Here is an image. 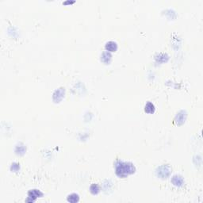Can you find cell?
<instances>
[{
  "label": "cell",
  "instance_id": "obj_7",
  "mask_svg": "<svg viewBox=\"0 0 203 203\" xmlns=\"http://www.w3.org/2000/svg\"><path fill=\"white\" fill-rule=\"evenodd\" d=\"M106 49L107 52H109V53H113V52H116L118 50V45L115 42H108L106 44Z\"/></svg>",
  "mask_w": 203,
  "mask_h": 203
},
{
  "label": "cell",
  "instance_id": "obj_6",
  "mask_svg": "<svg viewBox=\"0 0 203 203\" xmlns=\"http://www.w3.org/2000/svg\"><path fill=\"white\" fill-rule=\"evenodd\" d=\"M171 183L173 185L175 186H178V187H181L185 183L183 178L180 176V175H174L171 180Z\"/></svg>",
  "mask_w": 203,
  "mask_h": 203
},
{
  "label": "cell",
  "instance_id": "obj_4",
  "mask_svg": "<svg viewBox=\"0 0 203 203\" xmlns=\"http://www.w3.org/2000/svg\"><path fill=\"white\" fill-rule=\"evenodd\" d=\"M42 197H43V194L39 190L33 189V190H30L28 192V198L26 199V201H28V202H33L38 198H42Z\"/></svg>",
  "mask_w": 203,
  "mask_h": 203
},
{
  "label": "cell",
  "instance_id": "obj_11",
  "mask_svg": "<svg viewBox=\"0 0 203 203\" xmlns=\"http://www.w3.org/2000/svg\"><path fill=\"white\" fill-rule=\"evenodd\" d=\"M90 192L93 195H97L98 193L100 192V187L96 183H93L90 186Z\"/></svg>",
  "mask_w": 203,
  "mask_h": 203
},
{
  "label": "cell",
  "instance_id": "obj_3",
  "mask_svg": "<svg viewBox=\"0 0 203 203\" xmlns=\"http://www.w3.org/2000/svg\"><path fill=\"white\" fill-rule=\"evenodd\" d=\"M186 118H187V113L186 110L183 109V110H180L177 113L175 117V119H174V121L178 125H182L185 123Z\"/></svg>",
  "mask_w": 203,
  "mask_h": 203
},
{
  "label": "cell",
  "instance_id": "obj_9",
  "mask_svg": "<svg viewBox=\"0 0 203 203\" xmlns=\"http://www.w3.org/2000/svg\"><path fill=\"white\" fill-rule=\"evenodd\" d=\"M155 110V106L153 105L152 103H150V102L146 103V105L144 106V111H145V113H147V114H154Z\"/></svg>",
  "mask_w": 203,
  "mask_h": 203
},
{
  "label": "cell",
  "instance_id": "obj_13",
  "mask_svg": "<svg viewBox=\"0 0 203 203\" xmlns=\"http://www.w3.org/2000/svg\"><path fill=\"white\" fill-rule=\"evenodd\" d=\"M15 152L18 155H23L26 152V148L24 146H17Z\"/></svg>",
  "mask_w": 203,
  "mask_h": 203
},
{
  "label": "cell",
  "instance_id": "obj_1",
  "mask_svg": "<svg viewBox=\"0 0 203 203\" xmlns=\"http://www.w3.org/2000/svg\"><path fill=\"white\" fill-rule=\"evenodd\" d=\"M115 173L119 178L124 179L129 175H133L136 171V168L130 162H125L118 159L114 164Z\"/></svg>",
  "mask_w": 203,
  "mask_h": 203
},
{
  "label": "cell",
  "instance_id": "obj_8",
  "mask_svg": "<svg viewBox=\"0 0 203 203\" xmlns=\"http://www.w3.org/2000/svg\"><path fill=\"white\" fill-rule=\"evenodd\" d=\"M111 59H112L111 53H109V52H107V51L104 52V53L102 54V56H101V61L103 62V63H106V64H109V63H110V61H111Z\"/></svg>",
  "mask_w": 203,
  "mask_h": 203
},
{
  "label": "cell",
  "instance_id": "obj_12",
  "mask_svg": "<svg viewBox=\"0 0 203 203\" xmlns=\"http://www.w3.org/2000/svg\"><path fill=\"white\" fill-rule=\"evenodd\" d=\"M79 201V197L77 194H71L68 196V201L71 203H75Z\"/></svg>",
  "mask_w": 203,
  "mask_h": 203
},
{
  "label": "cell",
  "instance_id": "obj_2",
  "mask_svg": "<svg viewBox=\"0 0 203 203\" xmlns=\"http://www.w3.org/2000/svg\"><path fill=\"white\" fill-rule=\"evenodd\" d=\"M156 175L161 179H167L171 175V168L168 164H164L156 168Z\"/></svg>",
  "mask_w": 203,
  "mask_h": 203
},
{
  "label": "cell",
  "instance_id": "obj_10",
  "mask_svg": "<svg viewBox=\"0 0 203 203\" xmlns=\"http://www.w3.org/2000/svg\"><path fill=\"white\" fill-rule=\"evenodd\" d=\"M168 59H169V57L165 53H160L155 57V60L157 63H164L168 61Z\"/></svg>",
  "mask_w": 203,
  "mask_h": 203
},
{
  "label": "cell",
  "instance_id": "obj_5",
  "mask_svg": "<svg viewBox=\"0 0 203 203\" xmlns=\"http://www.w3.org/2000/svg\"><path fill=\"white\" fill-rule=\"evenodd\" d=\"M65 94V89L63 88H60L55 91L53 94V100L55 103H60Z\"/></svg>",
  "mask_w": 203,
  "mask_h": 203
},
{
  "label": "cell",
  "instance_id": "obj_14",
  "mask_svg": "<svg viewBox=\"0 0 203 203\" xmlns=\"http://www.w3.org/2000/svg\"><path fill=\"white\" fill-rule=\"evenodd\" d=\"M19 169H20L19 164H17V163H14V164H12L11 168V170L12 171H14V172H17V171H18Z\"/></svg>",
  "mask_w": 203,
  "mask_h": 203
}]
</instances>
